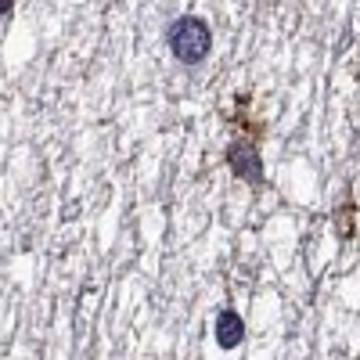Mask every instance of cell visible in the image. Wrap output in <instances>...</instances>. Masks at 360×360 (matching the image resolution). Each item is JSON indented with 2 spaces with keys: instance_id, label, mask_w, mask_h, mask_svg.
I'll list each match as a JSON object with an SVG mask.
<instances>
[{
  "instance_id": "obj_1",
  "label": "cell",
  "mask_w": 360,
  "mask_h": 360,
  "mask_svg": "<svg viewBox=\"0 0 360 360\" xmlns=\"http://www.w3.org/2000/svg\"><path fill=\"white\" fill-rule=\"evenodd\" d=\"M169 51L176 62L202 65L209 58V51H213V29H209V22L198 15H180L169 25Z\"/></svg>"
},
{
  "instance_id": "obj_2",
  "label": "cell",
  "mask_w": 360,
  "mask_h": 360,
  "mask_svg": "<svg viewBox=\"0 0 360 360\" xmlns=\"http://www.w3.org/2000/svg\"><path fill=\"white\" fill-rule=\"evenodd\" d=\"M227 166L234 176L249 180V184H263V162H259V152L252 141H234L227 148Z\"/></svg>"
},
{
  "instance_id": "obj_3",
  "label": "cell",
  "mask_w": 360,
  "mask_h": 360,
  "mask_svg": "<svg viewBox=\"0 0 360 360\" xmlns=\"http://www.w3.org/2000/svg\"><path fill=\"white\" fill-rule=\"evenodd\" d=\"M213 339H217V346L220 349H238L245 342V321H242V314L238 310H220L217 314V321H213Z\"/></svg>"
},
{
  "instance_id": "obj_4",
  "label": "cell",
  "mask_w": 360,
  "mask_h": 360,
  "mask_svg": "<svg viewBox=\"0 0 360 360\" xmlns=\"http://www.w3.org/2000/svg\"><path fill=\"white\" fill-rule=\"evenodd\" d=\"M11 11V4H8V0H0V15H8Z\"/></svg>"
}]
</instances>
